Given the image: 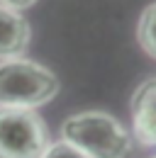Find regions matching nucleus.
<instances>
[{"label":"nucleus","instance_id":"f257e3e1","mask_svg":"<svg viewBox=\"0 0 156 158\" xmlns=\"http://www.w3.org/2000/svg\"><path fill=\"white\" fill-rule=\"evenodd\" d=\"M66 143L76 146L88 158H124L132 148L127 129L107 112H78L61 127Z\"/></svg>","mask_w":156,"mask_h":158},{"label":"nucleus","instance_id":"f03ea898","mask_svg":"<svg viewBox=\"0 0 156 158\" xmlns=\"http://www.w3.org/2000/svg\"><path fill=\"white\" fill-rule=\"evenodd\" d=\"M56 93L58 78L49 68L27 59L0 61V107L37 110Z\"/></svg>","mask_w":156,"mask_h":158},{"label":"nucleus","instance_id":"7ed1b4c3","mask_svg":"<svg viewBox=\"0 0 156 158\" xmlns=\"http://www.w3.org/2000/svg\"><path fill=\"white\" fill-rule=\"evenodd\" d=\"M46 146L49 134L34 110L0 107V158H39Z\"/></svg>","mask_w":156,"mask_h":158},{"label":"nucleus","instance_id":"20e7f679","mask_svg":"<svg viewBox=\"0 0 156 158\" xmlns=\"http://www.w3.org/2000/svg\"><path fill=\"white\" fill-rule=\"evenodd\" d=\"M132 124L144 146H156V78L141 83L132 95Z\"/></svg>","mask_w":156,"mask_h":158},{"label":"nucleus","instance_id":"39448f33","mask_svg":"<svg viewBox=\"0 0 156 158\" xmlns=\"http://www.w3.org/2000/svg\"><path fill=\"white\" fill-rule=\"evenodd\" d=\"M29 37L32 29L27 20L20 12L0 5V61L20 59L29 46Z\"/></svg>","mask_w":156,"mask_h":158},{"label":"nucleus","instance_id":"423d86ee","mask_svg":"<svg viewBox=\"0 0 156 158\" xmlns=\"http://www.w3.org/2000/svg\"><path fill=\"white\" fill-rule=\"evenodd\" d=\"M136 39L141 44V49L156 59V2L146 5V10L141 12L139 24H136Z\"/></svg>","mask_w":156,"mask_h":158},{"label":"nucleus","instance_id":"0eeeda50","mask_svg":"<svg viewBox=\"0 0 156 158\" xmlns=\"http://www.w3.org/2000/svg\"><path fill=\"white\" fill-rule=\"evenodd\" d=\"M39 158H88L83 151H78L76 146L66 143V141H56V143H49L46 151Z\"/></svg>","mask_w":156,"mask_h":158},{"label":"nucleus","instance_id":"6e6552de","mask_svg":"<svg viewBox=\"0 0 156 158\" xmlns=\"http://www.w3.org/2000/svg\"><path fill=\"white\" fill-rule=\"evenodd\" d=\"M37 0H0V5L2 7H7V10H15V12H22V10H27V7H32Z\"/></svg>","mask_w":156,"mask_h":158},{"label":"nucleus","instance_id":"1a4fd4ad","mask_svg":"<svg viewBox=\"0 0 156 158\" xmlns=\"http://www.w3.org/2000/svg\"><path fill=\"white\" fill-rule=\"evenodd\" d=\"M154 158H156V156H154Z\"/></svg>","mask_w":156,"mask_h":158}]
</instances>
